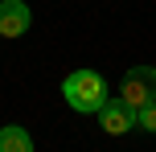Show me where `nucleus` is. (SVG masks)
Instances as JSON below:
<instances>
[{
  "mask_svg": "<svg viewBox=\"0 0 156 152\" xmlns=\"http://www.w3.org/2000/svg\"><path fill=\"white\" fill-rule=\"evenodd\" d=\"M99 123H103L107 136H127V132L136 128V107H127L123 99H111L107 95V103L99 107Z\"/></svg>",
  "mask_w": 156,
  "mask_h": 152,
  "instance_id": "3",
  "label": "nucleus"
},
{
  "mask_svg": "<svg viewBox=\"0 0 156 152\" xmlns=\"http://www.w3.org/2000/svg\"><path fill=\"white\" fill-rule=\"evenodd\" d=\"M33 12L25 0H0V37H21L29 29Z\"/></svg>",
  "mask_w": 156,
  "mask_h": 152,
  "instance_id": "4",
  "label": "nucleus"
},
{
  "mask_svg": "<svg viewBox=\"0 0 156 152\" xmlns=\"http://www.w3.org/2000/svg\"><path fill=\"white\" fill-rule=\"evenodd\" d=\"M136 123H140V128H148V132H156V103L140 107V111H136Z\"/></svg>",
  "mask_w": 156,
  "mask_h": 152,
  "instance_id": "6",
  "label": "nucleus"
},
{
  "mask_svg": "<svg viewBox=\"0 0 156 152\" xmlns=\"http://www.w3.org/2000/svg\"><path fill=\"white\" fill-rule=\"evenodd\" d=\"M119 99H123L127 107H148L156 103V66H132V70L123 74V90H119Z\"/></svg>",
  "mask_w": 156,
  "mask_h": 152,
  "instance_id": "2",
  "label": "nucleus"
},
{
  "mask_svg": "<svg viewBox=\"0 0 156 152\" xmlns=\"http://www.w3.org/2000/svg\"><path fill=\"white\" fill-rule=\"evenodd\" d=\"M29 148H33V136L25 128H16V123L0 128V152H29Z\"/></svg>",
  "mask_w": 156,
  "mask_h": 152,
  "instance_id": "5",
  "label": "nucleus"
},
{
  "mask_svg": "<svg viewBox=\"0 0 156 152\" xmlns=\"http://www.w3.org/2000/svg\"><path fill=\"white\" fill-rule=\"evenodd\" d=\"M62 95L74 111L82 115H99V107L107 103V82H103L99 70H74L70 78L62 82Z\"/></svg>",
  "mask_w": 156,
  "mask_h": 152,
  "instance_id": "1",
  "label": "nucleus"
}]
</instances>
